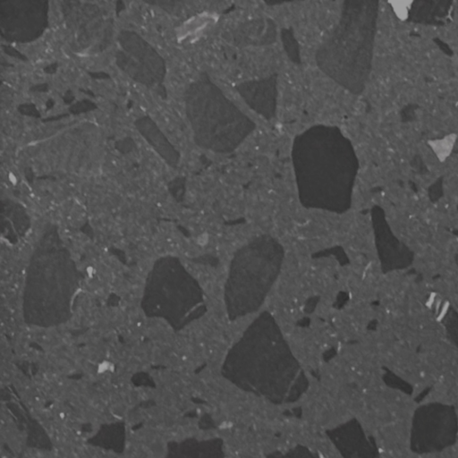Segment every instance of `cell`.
<instances>
[{"mask_svg": "<svg viewBox=\"0 0 458 458\" xmlns=\"http://www.w3.org/2000/svg\"><path fill=\"white\" fill-rule=\"evenodd\" d=\"M222 458H269L268 456L263 454L257 453H244V452H237L233 450L222 448Z\"/></svg>", "mask_w": 458, "mask_h": 458, "instance_id": "obj_17", "label": "cell"}, {"mask_svg": "<svg viewBox=\"0 0 458 458\" xmlns=\"http://www.w3.org/2000/svg\"><path fill=\"white\" fill-rule=\"evenodd\" d=\"M455 136L448 135L445 139L433 142L432 148L440 161H444L452 151Z\"/></svg>", "mask_w": 458, "mask_h": 458, "instance_id": "obj_15", "label": "cell"}, {"mask_svg": "<svg viewBox=\"0 0 458 458\" xmlns=\"http://www.w3.org/2000/svg\"><path fill=\"white\" fill-rule=\"evenodd\" d=\"M186 103L196 140L207 148L231 151L254 128L253 123L208 81L192 85Z\"/></svg>", "mask_w": 458, "mask_h": 458, "instance_id": "obj_1", "label": "cell"}, {"mask_svg": "<svg viewBox=\"0 0 458 458\" xmlns=\"http://www.w3.org/2000/svg\"><path fill=\"white\" fill-rule=\"evenodd\" d=\"M43 430L50 447L64 451L89 442L96 435L76 422L60 405L50 403L32 419Z\"/></svg>", "mask_w": 458, "mask_h": 458, "instance_id": "obj_6", "label": "cell"}, {"mask_svg": "<svg viewBox=\"0 0 458 458\" xmlns=\"http://www.w3.org/2000/svg\"><path fill=\"white\" fill-rule=\"evenodd\" d=\"M170 444L157 430L146 426H124L123 458H167Z\"/></svg>", "mask_w": 458, "mask_h": 458, "instance_id": "obj_7", "label": "cell"}, {"mask_svg": "<svg viewBox=\"0 0 458 458\" xmlns=\"http://www.w3.org/2000/svg\"><path fill=\"white\" fill-rule=\"evenodd\" d=\"M457 418L453 407L429 403L415 410L411 420V449L430 454L455 443Z\"/></svg>", "mask_w": 458, "mask_h": 458, "instance_id": "obj_5", "label": "cell"}, {"mask_svg": "<svg viewBox=\"0 0 458 458\" xmlns=\"http://www.w3.org/2000/svg\"><path fill=\"white\" fill-rule=\"evenodd\" d=\"M303 449L315 458H345L327 432L315 428L308 437Z\"/></svg>", "mask_w": 458, "mask_h": 458, "instance_id": "obj_12", "label": "cell"}, {"mask_svg": "<svg viewBox=\"0 0 458 458\" xmlns=\"http://www.w3.org/2000/svg\"><path fill=\"white\" fill-rule=\"evenodd\" d=\"M391 6L394 15L402 21H404L409 17V11L413 4L412 1L398 0L391 2Z\"/></svg>", "mask_w": 458, "mask_h": 458, "instance_id": "obj_16", "label": "cell"}, {"mask_svg": "<svg viewBox=\"0 0 458 458\" xmlns=\"http://www.w3.org/2000/svg\"><path fill=\"white\" fill-rule=\"evenodd\" d=\"M66 458H123L121 452L87 442L72 450Z\"/></svg>", "mask_w": 458, "mask_h": 458, "instance_id": "obj_13", "label": "cell"}, {"mask_svg": "<svg viewBox=\"0 0 458 458\" xmlns=\"http://www.w3.org/2000/svg\"><path fill=\"white\" fill-rule=\"evenodd\" d=\"M11 387H13L17 399L31 419L48 405L33 377H29L19 371Z\"/></svg>", "mask_w": 458, "mask_h": 458, "instance_id": "obj_11", "label": "cell"}, {"mask_svg": "<svg viewBox=\"0 0 458 458\" xmlns=\"http://www.w3.org/2000/svg\"><path fill=\"white\" fill-rule=\"evenodd\" d=\"M348 3L332 36L317 55L318 64L334 80L354 90L362 84L366 21L363 8Z\"/></svg>", "mask_w": 458, "mask_h": 458, "instance_id": "obj_3", "label": "cell"}, {"mask_svg": "<svg viewBox=\"0 0 458 458\" xmlns=\"http://www.w3.org/2000/svg\"><path fill=\"white\" fill-rule=\"evenodd\" d=\"M239 91L251 108L267 118L274 115L276 97L274 79L246 82Z\"/></svg>", "mask_w": 458, "mask_h": 458, "instance_id": "obj_10", "label": "cell"}, {"mask_svg": "<svg viewBox=\"0 0 458 458\" xmlns=\"http://www.w3.org/2000/svg\"><path fill=\"white\" fill-rule=\"evenodd\" d=\"M0 444L15 455H20L29 445L28 431L21 426L8 403H0Z\"/></svg>", "mask_w": 458, "mask_h": 458, "instance_id": "obj_9", "label": "cell"}, {"mask_svg": "<svg viewBox=\"0 0 458 458\" xmlns=\"http://www.w3.org/2000/svg\"><path fill=\"white\" fill-rule=\"evenodd\" d=\"M39 3L35 2L34 5L29 6H11L7 9V15L2 14L3 30L7 28L8 34L11 36L23 38H30L38 34L44 23V13L42 7H38Z\"/></svg>", "mask_w": 458, "mask_h": 458, "instance_id": "obj_8", "label": "cell"}, {"mask_svg": "<svg viewBox=\"0 0 458 458\" xmlns=\"http://www.w3.org/2000/svg\"><path fill=\"white\" fill-rule=\"evenodd\" d=\"M293 162L300 186L315 182L344 186L355 168L347 140L337 129L325 126L313 127L296 139Z\"/></svg>", "mask_w": 458, "mask_h": 458, "instance_id": "obj_2", "label": "cell"}, {"mask_svg": "<svg viewBox=\"0 0 458 458\" xmlns=\"http://www.w3.org/2000/svg\"><path fill=\"white\" fill-rule=\"evenodd\" d=\"M18 458H61L59 452L52 447L29 445Z\"/></svg>", "mask_w": 458, "mask_h": 458, "instance_id": "obj_14", "label": "cell"}, {"mask_svg": "<svg viewBox=\"0 0 458 458\" xmlns=\"http://www.w3.org/2000/svg\"><path fill=\"white\" fill-rule=\"evenodd\" d=\"M307 386L297 399L290 402L300 417L318 429L329 433L353 421L344 400L326 387L312 373H305Z\"/></svg>", "mask_w": 458, "mask_h": 458, "instance_id": "obj_4", "label": "cell"}]
</instances>
